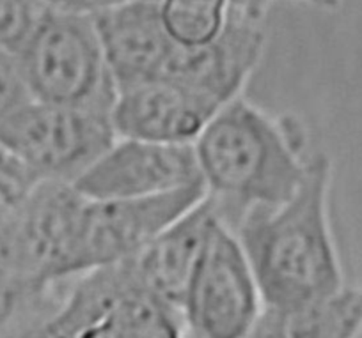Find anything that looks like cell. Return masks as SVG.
Wrapping results in <instances>:
<instances>
[{
  "label": "cell",
  "instance_id": "24",
  "mask_svg": "<svg viewBox=\"0 0 362 338\" xmlns=\"http://www.w3.org/2000/svg\"><path fill=\"white\" fill-rule=\"evenodd\" d=\"M123 2H128V0H86V9L87 13H96L100 9H105L110 8V6H117V4H123Z\"/></svg>",
  "mask_w": 362,
  "mask_h": 338
},
{
  "label": "cell",
  "instance_id": "8",
  "mask_svg": "<svg viewBox=\"0 0 362 338\" xmlns=\"http://www.w3.org/2000/svg\"><path fill=\"white\" fill-rule=\"evenodd\" d=\"M93 200L142 198L204 184L194 144L121 138L73 181Z\"/></svg>",
  "mask_w": 362,
  "mask_h": 338
},
{
  "label": "cell",
  "instance_id": "15",
  "mask_svg": "<svg viewBox=\"0 0 362 338\" xmlns=\"http://www.w3.org/2000/svg\"><path fill=\"white\" fill-rule=\"evenodd\" d=\"M55 291H40L20 270L8 239L0 232V338L40 322L59 306Z\"/></svg>",
  "mask_w": 362,
  "mask_h": 338
},
{
  "label": "cell",
  "instance_id": "23",
  "mask_svg": "<svg viewBox=\"0 0 362 338\" xmlns=\"http://www.w3.org/2000/svg\"><path fill=\"white\" fill-rule=\"evenodd\" d=\"M291 2H300V4L311 6V8L322 9V11H337L344 0H291Z\"/></svg>",
  "mask_w": 362,
  "mask_h": 338
},
{
  "label": "cell",
  "instance_id": "13",
  "mask_svg": "<svg viewBox=\"0 0 362 338\" xmlns=\"http://www.w3.org/2000/svg\"><path fill=\"white\" fill-rule=\"evenodd\" d=\"M362 287L346 285L330 298L298 310L263 308L247 338H358Z\"/></svg>",
  "mask_w": 362,
  "mask_h": 338
},
{
  "label": "cell",
  "instance_id": "6",
  "mask_svg": "<svg viewBox=\"0 0 362 338\" xmlns=\"http://www.w3.org/2000/svg\"><path fill=\"white\" fill-rule=\"evenodd\" d=\"M204 197V184L142 198L93 200L86 197L73 273L80 277L132 259Z\"/></svg>",
  "mask_w": 362,
  "mask_h": 338
},
{
  "label": "cell",
  "instance_id": "21",
  "mask_svg": "<svg viewBox=\"0 0 362 338\" xmlns=\"http://www.w3.org/2000/svg\"><path fill=\"white\" fill-rule=\"evenodd\" d=\"M228 2L231 13L254 23H261L268 9L272 8V4H276L277 0H228Z\"/></svg>",
  "mask_w": 362,
  "mask_h": 338
},
{
  "label": "cell",
  "instance_id": "18",
  "mask_svg": "<svg viewBox=\"0 0 362 338\" xmlns=\"http://www.w3.org/2000/svg\"><path fill=\"white\" fill-rule=\"evenodd\" d=\"M47 9L43 0H0V48L16 57Z\"/></svg>",
  "mask_w": 362,
  "mask_h": 338
},
{
  "label": "cell",
  "instance_id": "7",
  "mask_svg": "<svg viewBox=\"0 0 362 338\" xmlns=\"http://www.w3.org/2000/svg\"><path fill=\"white\" fill-rule=\"evenodd\" d=\"M86 197L71 183L43 181L22 211L2 227L23 274L41 291L75 277L76 239Z\"/></svg>",
  "mask_w": 362,
  "mask_h": 338
},
{
  "label": "cell",
  "instance_id": "4",
  "mask_svg": "<svg viewBox=\"0 0 362 338\" xmlns=\"http://www.w3.org/2000/svg\"><path fill=\"white\" fill-rule=\"evenodd\" d=\"M116 138L110 111L33 99L0 116V147L43 181L73 183Z\"/></svg>",
  "mask_w": 362,
  "mask_h": 338
},
{
  "label": "cell",
  "instance_id": "17",
  "mask_svg": "<svg viewBox=\"0 0 362 338\" xmlns=\"http://www.w3.org/2000/svg\"><path fill=\"white\" fill-rule=\"evenodd\" d=\"M41 183L30 167L0 147V229L22 211Z\"/></svg>",
  "mask_w": 362,
  "mask_h": 338
},
{
  "label": "cell",
  "instance_id": "2",
  "mask_svg": "<svg viewBox=\"0 0 362 338\" xmlns=\"http://www.w3.org/2000/svg\"><path fill=\"white\" fill-rule=\"evenodd\" d=\"M194 149L215 215L231 232L250 212L290 200L311 159L295 117L276 119L242 96L217 111Z\"/></svg>",
  "mask_w": 362,
  "mask_h": 338
},
{
  "label": "cell",
  "instance_id": "14",
  "mask_svg": "<svg viewBox=\"0 0 362 338\" xmlns=\"http://www.w3.org/2000/svg\"><path fill=\"white\" fill-rule=\"evenodd\" d=\"M180 310L134 285L78 338H187Z\"/></svg>",
  "mask_w": 362,
  "mask_h": 338
},
{
  "label": "cell",
  "instance_id": "1",
  "mask_svg": "<svg viewBox=\"0 0 362 338\" xmlns=\"http://www.w3.org/2000/svg\"><path fill=\"white\" fill-rule=\"evenodd\" d=\"M332 165L311 155L297 193L274 209H257L240 223L238 238L263 308L298 310L346 287L329 215Z\"/></svg>",
  "mask_w": 362,
  "mask_h": 338
},
{
  "label": "cell",
  "instance_id": "12",
  "mask_svg": "<svg viewBox=\"0 0 362 338\" xmlns=\"http://www.w3.org/2000/svg\"><path fill=\"white\" fill-rule=\"evenodd\" d=\"M218 218L206 197L128 259L144 291L181 312L183 298Z\"/></svg>",
  "mask_w": 362,
  "mask_h": 338
},
{
  "label": "cell",
  "instance_id": "9",
  "mask_svg": "<svg viewBox=\"0 0 362 338\" xmlns=\"http://www.w3.org/2000/svg\"><path fill=\"white\" fill-rule=\"evenodd\" d=\"M267 34L261 23L229 11L217 37L199 47H176L160 78L183 85L226 107L242 96L252 73L261 64Z\"/></svg>",
  "mask_w": 362,
  "mask_h": 338
},
{
  "label": "cell",
  "instance_id": "11",
  "mask_svg": "<svg viewBox=\"0 0 362 338\" xmlns=\"http://www.w3.org/2000/svg\"><path fill=\"white\" fill-rule=\"evenodd\" d=\"M221 108L183 85L158 78L117 94L112 124L119 138L194 144Z\"/></svg>",
  "mask_w": 362,
  "mask_h": 338
},
{
  "label": "cell",
  "instance_id": "22",
  "mask_svg": "<svg viewBox=\"0 0 362 338\" xmlns=\"http://www.w3.org/2000/svg\"><path fill=\"white\" fill-rule=\"evenodd\" d=\"M48 9H59V11H75L87 13L86 0H43Z\"/></svg>",
  "mask_w": 362,
  "mask_h": 338
},
{
  "label": "cell",
  "instance_id": "5",
  "mask_svg": "<svg viewBox=\"0 0 362 338\" xmlns=\"http://www.w3.org/2000/svg\"><path fill=\"white\" fill-rule=\"evenodd\" d=\"M261 313L263 301L245 252L218 219L183 298L185 327L196 338H247Z\"/></svg>",
  "mask_w": 362,
  "mask_h": 338
},
{
  "label": "cell",
  "instance_id": "10",
  "mask_svg": "<svg viewBox=\"0 0 362 338\" xmlns=\"http://www.w3.org/2000/svg\"><path fill=\"white\" fill-rule=\"evenodd\" d=\"M93 20L117 94L162 76L176 44L158 0H128L93 13Z\"/></svg>",
  "mask_w": 362,
  "mask_h": 338
},
{
  "label": "cell",
  "instance_id": "25",
  "mask_svg": "<svg viewBox=\"0 0 362 338\" xmlns=\"http://www.w3.org/2000/svg\"><path fill=\"white\" fill-rule=\"evenodd\" d=\"M187 338H196V337H192V334H189V337H187Z\"/></svg>",
  "mask_w": 362,
  "mask_h": 338
},
{
  "label": "cell",
  "instance_id": "20",
  "mask_svg": "<svg viewBox=\"0 0 362 338\" xmlns=\"http://www.w3.org/2000/svg\"><path fill=\"white\" fill-rule=\"evenodd\" d=\"M61 305V303H59ZM82 327L69 319L61 308H55L48 317L40 322L18 331L16 334L8 338H78Z\"/></svg>",
  "mask_w": 362,
  "mask_h": 338
},
{
  "label": "cell",
  "instance_id": "19",
  "mask_svg": "<svg viewBox=\"0 0 362 338\" xmlns=\"http://www.w3.org/2000/svg\"><path fill=\"white\" fill-rule=\"evenodd\" d=\"M33 101L15 55L0 48V116Z\"/></svg>",
  "mask_w": 362,
  "mask_h": 338
},
{
  "label": "cell",
  "instance_id": "3",
  "mask_svg": "<svg viewBox=\"0 0 362 338\" xmlns=\"http://www.w3.org/2000/svg\"><path fill=\"white\" fill-rule=\"evenodd\" d=\"M16 61L33 99L112 114L117 89L90 13L47 9Z\"/></svg>",
  "mask_w": 362,
  "mask_h": 338
},
{
  "label": "cell",
  "instance_id": "16",
  "mask_svg": "<svg viewBox=\"0 0 362 338\" xmlns=\"http://www.w3.org/2000/svg\"><path fill=\"white\" fill-rule=\"evenodd\" d=\"M160 16L176 47H199L221 34L229 18L228 0H158Z\"/></svg>",
  "mask_w": 362,
  "mask_h": 338
}]
</instances>
